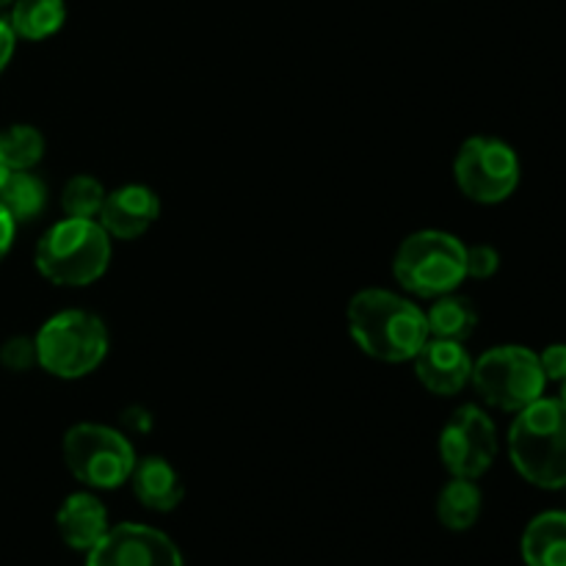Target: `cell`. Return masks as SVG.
Masks as SVG:
<instances>
[{"label":"cell","mask_w":566,"mask_h":566,"mask_svg":"<svg viewBox=\"0 0 566 566\" xmlns=\"http://www.w3.org/2000/svg\"><path fill=\"white\" fill-rule=\"evenodd\" d=\"M346 315L354 343L381 363H412L429 340L423 310L390 291H359L348 302Z\"/></svg>","instance_id":"obj_1"},{"label":"cell","mask_w":566,"mask_h":566,"mask_svg":"<svg viewBox=\"0 0 566 566\" xmlns=\"http://www.w3.org/2000/svg\"><path fill=\"white\" fill-rule=\"evenodd\" d=\"M514 470L539 490H566V407L558 398L520 409L509 429Z\"/></svg>","instance_id":"obj_2"},{"label":"cell","mask_w":566,"mask_h":566,"mask_svg":"<svg viewBox=\"0 0 566 566\" xmlns=\"http://www.w3.org/2000/svg\"><path fill=\"white\" fill-rule=\"evenodd\" d=\"M111 235L94 219H64L36 247V269L53 285L86 287L108 271Z\"/></svg>","instance_id":"obj_3"},{"label":"cell","mask_w":566,"mask_h":566,"mask_svg":"<svg viewBox=\"0 0 566 566\" xmlns=\"http://www.w3.org/2000/svg\"><path fill=\"white\" fill-rule=\"evenodd\" d=\"M468 247L442 230H420L398 247L392 274L403 291L423 298L453 293L468 280Z\"/></svg>","instance_id":"obj_4"},{"label":"cell","mask_w":566,"mask_h":566,"mask_svg":"<svg viewBox=\"0 0 566 566\" xmlns=\"http://www.w3.org/2000/svg\"><path fill=\"white\" fill-rule=\"evenodd\" d=\"M33 343H36V363L50 376L81 379L97 370L108 354V329L97 315L86 310H64L44 321Z\"/></svg>","instance_id":"obj_5"},{"label":"cell","mask_w":566,"mask_h":566,"mask_svg":"<svg viewBox=\"0 0 566 566\" xmlns=\"http://www.w3.org/2000/svg\"><path fill=\"white\" fill-rule=\"evenodd\" d=\"M475 392L490 407L503 412H520L545 396V370L539 354L525 346H497L473 363Z\"/></svg>","instance_id":"obj_6"},{"label":"cell","mask_w":566,"mask_h":566,"mask_svg":"<svg viewBox=\"0 0 566 566\" xmlns=\"http://www.w3.org/2000/svg\"><path fill=\"white\" fill-rule=\"evenodd\" d=\"M64 462L92 490H119L130 481L136 451L122 431L97 423H77L64 437Z\"/></svg>","instance_id":"obj_7"},{"label":"cell","mask_w":566,"mask_h":566,"mask_svg":"<svg viewBox=\"0 0 566 566\" xmlns=\"http://www.w3.org/2000/svg\"><path fill=\"white\" fill-rule=\"evenodd\" d=\"M453 177L468 199L497 205L517 191L520 158L501 138L473 136L462 144L453 160Z\"/></svg>","instance_id":"obj_8"},{"label":"cell","mask_w":566,"mask_h":566,"mask_svg":"<svg viewBox=\"0 0 566 566\" xmlns=\"http://www.w3.org/2000/svg\"><path fill=\"white\" fill-rule=\"evenodd\" d=\"M440 459L453 479H481L497 459V429L481 407L464 403L440 434Z\"/></svg>","instance_id":"obj_9"},{"label":"cell","mask_w":566,"mask_h":566,"mask_svg":"<svg viewBox=\"0 0 566 566\" xmlns=\"http://www.w3.org/2000/svg\"><path fill=\"white\" fill-rule=\"evenodd\" d=\"M86 556V566H186L164 531L142 523L114 525Z\"/></svg>","instance_id":"obj_10"},{"label":"cell","mask_w":566,"mask_h":566,"mask_svg":"<svg viewBox=\"0 0 566 566\" xmlns=\"http://www.w3.org/2000/svg\"><path fill=\"white\" fill-rule=\"evenodd\" d=\"M412 363L420 385L434 396H457L473 376V359L464 343L429 337Z\"/></svg>","instance_id":"obj_11"},{"label":"cell","mask_w":566,"mask_h":566,"mask_svg":"<svg viewBox=\"0 0 566 566\" xmlns=\"http://www.w3.org/2000/svg\"><path fill=\"white\" fill-rule=\"evenodd\" d=\"M160 199L147 186H122L116 191L105 193V205L99 210V224L105 227L111 238L119 241H136L149 227L158 221Z\"/></svg>","instance_id":"obj_12"},{"label":"cell","mask_w":566,"mask_h":566,"mask_svg":"<svg viewBox=\"0 0 566 566\" xmlns=\"http://www.w3.org/2000/svg\"><path fill=\"white\" fill-rule=\"evenodd\" d=\"M55 525H59V534L66 547L88 553L108 534V509L92 492H75L61 503Z\"/></svg>","instance_id":"obj_13"},{"label":"cell","mask_w":566,"mask_h":566,"mask_svg":"<svg viewBox=\"0 0 566 566\" xmlns=\"http://www.w3.org/2000/svg\"><path fill=\"white\" fill-rule=\"evenodd\" d=\"M133 492H136L138 503L149 512H175L182 503L186 486H182L180 473L166 462L164 457H147L138 462L130 473Z\"/></svg>","instance_id":"obj_14"},{"label":"cell","mask_w":566,"mask_h":566,"mask_svg":"<svg viewBox=\"0 0 566 566\" xmlns=\"http://www.w3.org/2000/svg\"><path fill=\"white\" fill-rule=\"evenodd\" d=\"M520 551L525 566H566V512H542L531 520Z\"/></svg>","instance_id":"obj_15"},{"label":"cell","mask_w":566,"mask_h":566,"mask_svg":"<svg viewBox=\"0 0 566 566\" xmlns=\"http://www.w3.org/2000/svg\"><path fill=\"white\" fill-rule=\"evenodd\" d=\"M426 326H429V337L464 343L479 326V310L468 296L446 293V296H437L434 304L429 307Z\"/></svg>","instance_id":"obj_16"},{"label":"cell","mask_w":566,"mask_h":566,"mask_svg":"<svg viewBox=\"0 0 566 566\" xmlns=\"http://www.w3.org/2000/svg\"><path fill=\"white\" fill-rule=\"evenodd\" d=\"M64 20V0H14L11 3V31H14V36L28 39V42H42V39L59 33Z\"/></svg>","instance_id":"obj_17"},{"label":"cell","mask_w":566,"mask_h":566,"mask_svg":"<svg viewBox=\"0 0 566 566\" xmlns=\"http://www.w3.org/2000/svg\"><path fill=\"white\" fill-rule=\"evenodd\" d=\"M484 495L473 479H453L437 497V517L448 531H470L481 517Z\"/></svg>","instance_id":"obj_18"},{"label":"cell","mask_w":566,"mask_h":566,"mask_svg":"<svg viewBox=\"0 0 566 566\" xmlns=\"http://www.w3.org/2000/svg\"><path fill=\"white\" fill-rule=\"evenodd\" d=\"M0 205L17 224L33 221L48 205V186L31 171H9L0 186Z\"/></svg>","instance_id":"obj_19"},{"label":"cell","mask_w":566,"mask_h":566,"mask_svg":"<svg viewBox=\"0 0 566 566\" xmlns=\"http://www.w3.org/2000/svg\"><path fill=\"white\" fill-rule=\"evenodd\" d=\"M44 155V136L31 125H11L0 133V158L9 171H31Z\"/></svg>","instance_id":"obj_20"},{"label":"cell","mask_w":566,"mask_h":566,"mask_svg":"<svg viewBox=\"0 0 566 566\" xmlns=\"http://www.w3.org/2000/svg\"><path fill=\"white\" fill-rule=\"evenodd\" d=\"M105 205V188L97 177L77 175L72 177L61 193V208L66 219H99Z\"/></svg>","instance_id":"obj_21"},{"label":"cell","mask_w":566,"mask_h":566,"mask_svg":"<svg viewBox=\"0 0 566 566\" xmlns=\"http://www.w3.org/2000/svg\"><path fill=\"white\" fill-rule=\"evenodd\" d=\"M0 363L14 374H22L31 365H36V343L28 340V337H11L0 348Z\"/></svg>","instance_id":"obj_22"},{"label":"cell","mask_w":566,"mask_h":566,"mask_svg":"<svg viewBox=\"0 0 566 566\" xmlns=\"http://www.w3.org/2000/svg\"><path fill=\"white\" fill-rule=\"evenodd\" d=\"M464 263H468V276H473V280H490L501 269V254H497L495 247L475 243V247H468V260Z\"/></svg>","instance_id":"obj_23"},{"label":"cell","mask_w":566,"mask_h":566,"mask_svg":"<svg viewBox=\"0 0 566 566\" xmlns=\"http://www.w3.org/2000/svg\"><path fill=\"white\" fill-rule=\"evenodd\" d=\"M539 365L545 370L547 381H562L566 379V343H551L545 352L539 354Z\"/></svg>","instance_id":"obj_24"},{"label":"cell","mask_w":566,"mask_h":566,"mask_svg":"<svg viewBox=\"0 0 566 566\" xmlns=\"http://www.w3.org/2000/svg\"><path fill=\"white\" fill-rule=\"evenodd\" d=\"M14 232H17V221L11 219L9 210L0 205V263H3L6 254L11 252V243H14Z\"/></svg>","instance_id":"obj_25"},{"label":"cell","mask_w":566,"mask_h":566,"mask_svg":"<svg viewBox=\"0 0 566 566\" xmlns=\"http://www.w3.org/2000/svg\"><path fill=\"white\" fill-rule=\"evenodd\" d=\"M14 44H17V36H14V31H11L9 20H3V17H0V72L9 66L11 55H14Z\"/></svg>","instance_id":"obj_26"},{"label":"cell","mask_w":566,"mask_h":566,"mask_svg":"<svg viewBox=\"0 0 566 566\" xmlns=\"http://www.w3.org/2000/svg\"><path fill=\"white\" fill-rule=\"evenodd\" d=\"M125 423L127 429L133 431H147L149 426H153V418H149V412H144V409H127Z\"/></svg>","instance_id":"obj_27"},{"label":"cell","mask_w":566,"mask_h":566,"mask_svg":"<svg viewBox=\"0 0 566 566\" xmlns=\"http://www.w3.org/2000/svg\"><path fill=\"white\" fill-rule=\"evenodd\" d=\"M6 175H9V166H6V164H3V158H0V186H3Z\"/></svg>","instance_id":"obj_28"},{"label":"cell","mask_w":566,"mask_h":566,"mask_svg":"<svg viewBox=\"0 0 566 566\" xmlns=\"http://www.w3.org/2000/svg\"><path fill=\"white\" fill-rule=\"evenodd\" d=\"M558 401H562L564 407H566V379L562 381V396H558Z\"/></svg>","instance_id":"obj_29"},{"label":"cell","mask_w":566,"mask_h":566,"mask_svg":"<svg viewBox=\"0 0 566 566\" xmlns=\"http://www.w3.org/2000/svg\"><path fill=\"white\" fill-rule=\"evenodd\" d=\"M14 3V0H0V9H6V6H11Z\"/></svg>","instance_id":"obj_30"}]
</instances>
